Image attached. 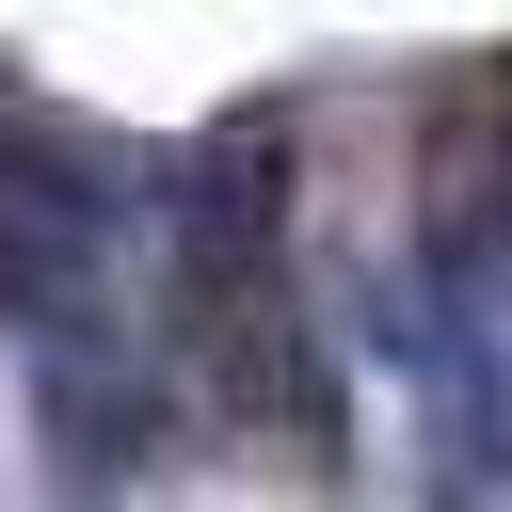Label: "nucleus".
<instances>
[{
	"mask_svg": "<svg viewBox=\"0 0 512 512\" xmlns=\"http://www.w3.org/2000/svg\"><path fill=\"white\" fill-rule=\"evenodd\" d=\"M288 176H304V128H288V96H240V112H208V128L176 144V192H160L176 304L288 272Z\"/></svg>",
	"mask_w": 512,
	"mask_h": 512,
	"instance_id": "f257e3e1",
	"label": "nucleus"
},
{
	"mask_svg": "<svg viewBox=\"0 0 512 512\" xmlns=\"http://www.w3.org/2000/svg\"><path fill=\"white\" fill-rule=\"evenodd\" d=\"M400 192H416V256H496L512 240V48H480L416 96Z\"/></svg>",
	"mask_w": 512,
	"mask_h": 512,
	"instance_id": "f03ea898",
	"label": "nucleus"
},
{
	"mask_svg": "<svg viewBox=\"0 0 512 512\" xmlns=\"http://www.w3.org/2000/svg\"><path fill=\"white\" fill-rule=\"evenodd\" d=\"M0 304H48V320H80V192L16 144V112H0Z\"/></svg>",
	"mask_w": 512,
	"mask_h": 512,
	"instance_id": "7ed1b4c3",
	"label": "nucleus"
}]
</instances>
